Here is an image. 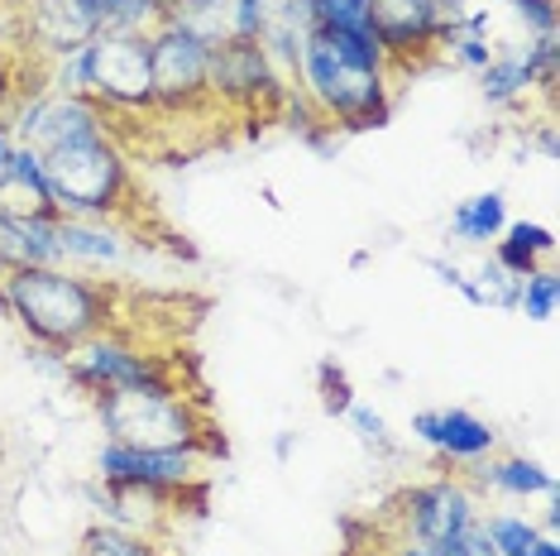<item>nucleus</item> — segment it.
<instances>
[{
  "label": "nucleus",
  "instance_id": "5",
  "mask_svg": "<svg viewBox=\"0 0 560 556\" xmlns=\"http://www.w3.org/2000/svg\"><path fill=\"white\" fill-rule=\"evenodd\" d=\"M68 384L82 389L86 398L116 394V389H144V394H187L183 374L168 356L149 346H135L120 326L82 340L78 350H68Z\"/></svg>",
  "mask_w": 560,
  "mask_h": 556
},
{
  "label": "nucleus",
  "instance_id": "15",
  "mask_svg": "<svg viewBox=\"0 0 560 556\" xmlns=\"http://www.w3.org/2000/svg\"><path fill=\"white\" fill-rule=\"evenodd\" d=\"M0 207L15 211V217H58L54 197H48V178H44V154L30 144H10L5 169H0Z\"/></svg>",
  "mask_w": 560,
  "mask_h": 556
},
{
  "label": "nucleus",
  "instance_id": "34",
  "mask_svg": "<svg viewBox=\"0 0 560 556\" xmlns=\"http://www.w3.org/2000/svg\"><path fill=\"white\" fill-rule=\"evenodd\" d=\"M10 552V542H5V533H0V556H5Z\"/></svg>",
  "mask_w": 560,
  "mask_h": 556
},
{
  "label": "nucleus",
  "instance_id": "35",
  "mask_svg": "<svg viewBox=\"0 0 560 556\" xmlns=\"http://www.w3.org/2000/svg\"><path fill=\"white\" fill-rule=\"evenodd\" d=\"M475 5H503V0H475Z\"/></svg>",
  "mask_w": 560,
  "mask_h": 556
},
{
  "label": "nucleus",
  "instance_id": "27",
  "mask_svg": "<svg viewBox=\"0 0 560 556\" xmlns=\"http://www.w3.org/2000/svg\"><path fill=\"white\" fill-rule=\"evenodd\" d=\"M398 556H499L483 537V528H469L465 537H451V542H402Z\"/></svg>",
  "mask_w": 560,
  "mask_h": 556
},
{
  "label": "nucleus",
  "instance_id": "21",
  "mask_svg": "<svg viewBox=\"0 0 560 556\" xmlns=\"http://www.w3.org/2000/svg\"><path fill=\"white\" fill-rule=\"evenodd\" d=\"M479 528L499 556H522L541 537L537 518H527V513H489V518H479Z\"/></svg>",
  "mask_w": 560,
  "mask_h": 556
},
{
  "label": "nucleus",
  "instance_id": "17",
  "mask_svg": "<svg viewBox=\"0 0 560 556\" xmlns=\"http://www.w3.org/2000/svg\"><path fill=\"white\" fill-rule=\"evenodd\" d=\"M475 485L499 489L508 499H537V495H556V475L532 456H489L475 465Z\"/></svg>",
  "mask_w": 560,
  "mask_h": 556
},
{
  "label": "nucleus",
  "instance_id": "28",
  "mask_svg": "<svg viewBox=\"0 0 560 556\" xmlns=\"http://www.w3.org/2000/svg\"><path fill=\"white\" fill-rule=\"evenodd\" d=\"M24 264H30V245H24L20 217H15V211L0 207V274L24 269Z\"/></svg>",
  "mask_w": 560,
  "mask_h": 556
},
{
  "label": "nucleus",
  "instance_id": "22",
  "mask_svg": "<svg viewBox=\"0 0 560 556\" xmlns=\"http://www.w3.org/2000/svg\"><path fill=\"white\" fill-rule=\"evenodd\" d=\"M556 298H560V274L546 264V269H532L527 278H517V308L527 322H551L556 317Z\"/></svg>",
  "mask_w": 560,
  "mask_h": 556
},
{
  "label": "nucleus",
  "instance_id": "1",
  "mask_svg": "<svg viewBox=\"0 0 560 556\" xmlns=\"http://www.w3.org/2000/svg\"><path fill=\"white\" fill-rule=\"evenodd\" d=\"M0 298H5V317L30 336V346L54 350H78L82 340L110 332L120 317L116 288L68 264H24L0 274Z\"/></svg>",
  "mask_w": 560,
  "mask_h": 556
},
{
  "label": "nucleus",
  "instance_id": "29",
  "mask_svg": "<svg viewBox=\"0 0 560 556\" xmlns=\"http://www.w3.org/2000/svg\"><path fill=\"white\" fill-rule=\"evenodd\" d=\"M422 264H427V269L441 278L445 288H455V293H460V298L469 302V308H479V288H475V278H469V274H465L455 259H445V255H427Z\"/></svg>",
  "mask_w": 560,
  "mask_h": 556
},
{
  "label": "nucleus",
  "instance_id": "14",
  "mask_svg": "<svg viewBox=\"0 0 560 556\" xmlns=\"http://www.w3.org/2000/svg\"><path fill=\"white\" fill-rule=\"evenodd\" d=\"M58 255L68 269H120L130 255V235L120 221H82V217H58Z\"/></svg>",
  "mask_w": 560,
  "mask_h": 556
},
{
  "label": "nucleus",
  "instance_id": "25",
  "mask_svg": "<svg viewBox=\"0 0 560 556\" xmlns=\"http://www.w3.org/2000/svg\"><path fill=\"white\" fill-rule=\"evenodd\" d=\"M475 288H479V308H493V312H513L517 308V278L508 269H499L493 259L479 264Z\"/></svg>",
  "mask_w": 560,
  "mask_h": 556
},
{
  "label": "nucleus",
  "instance_id": "31",
  "mask_svg": "<svg viewBox=\"0 0 560 556\" xmlns=\"http://www.w3.org/2000/svg\"><path fill=\"white\" fill-rule=\"evenodd\" d=\"M537 528L541 533H551V537H560V499L556 495H546V513L537 518Z\"/></svg>",
  "mask_w": 560,
  "mask_h": 556
},
{
  "label": "nucleus",
  "instance_id": "20",
  "mask_svg": "<svg viewBox=\"0 0 560 556\" xmlns=\"http://www.w3.org/2000/svg\"><path fill=\"white\" fill-rule=\"evenodd\" d=\"M78 556H163V547H159V537L125 533L116 523H92L82 533Z\"/></svg>",
  "mask_w": 560,
  "mask_h": 556
},
{
  "label": "nucleus",
  "instance_id": "23",
  "mask_svg": "<svg viewBox=\"0 0 560 556\" xmlns=\"http://www.w3.org/2000/svg\"><path fill=\"white\" fill-rule=\"evenodd\" d=\"M346 422L354 427V437H360V447L378 451V456H398V437L388 432V417L374 408V403H360L354 398L346 408Z\"/></svg>",
  "mask_w": 560,
  "mask_h": 556
},
{
  "label": "nucleus",
  "instance_id": "6",
  "mask_svg": "<svg viewBox=\"0 0 560 556\" xmlns=\"http://www.w3.org/2000/svg\"><path fill=\"white\" fill-rule=\"evenodd\" d=\"M86 96H96L116 120L154 116L149 34H96L86 44Z\"/></svg>",
  "mask_w": 560,
  "mask_h": 556
},
{
  "label": "nucleus",
  "instance_id": "18",
  "mask_svg": "<svg viewBox=\"0 0 560 556\" xmlns=\"http://www.w3.org/2000/svg\"><path fill=\"white\" fill-rule=\"evenodd\" d=\"M508 225V193L503 187H489V193H475L465 201H455L451 211V235L460 245H493Z\"/></svg>",
  "mask_w": 560,
  "mask_h": 556
},
{
  "label": "nucleus",
  "instance_id": "10",
  "mask_svg": "<svg viewBox=\"0 0 560 556\" xmlns=\"http://www.w3.org/2000/svg\"><path fill=\"white\" fill-rule=\"evenodd\" d=\"M211 456L192 447L173 451H149V447H125V441H101L96 451V479L101 485H144V489H168L187 495L201 485V465Z\"/></svg>",
  "mask_w": 560,
  "mask_h": 556
},
{
  "label": "nucleus",
  "instance_id": "11",
  "mask_svg": "<svg viewBox=\"0 0 560 556\" xmlns=\"http://www.w3.org/2000/svg\"><path fill=\"white\" fill-rule=\"evenodd\" d=\"M369 15H374L378 48L388 58V78H407L436 62V0H369Z\"/></svg>",
  "mask_w": 560,
  "mask_h": 556
},
{
  "label": "nucleus",
  "instance_id": "7",
  "mask_svg": "<svg viewBox=\"0 0 560 556\" xmlns=\"http://www.w3.org/2000/svg\"><path fill=\"white\" fill-rule=\"evenodd\" d=\"M292 86L278 78L259 39H225L207 58V96L215 111H240V116H264L283 106Z\"/></svg>",
  "mask_w": 560,
  "mask_h": 556
},
{
  "label": "nucleus",
  "instance_id": "32",
  "mask_svg": "<svg viewBox=\"0 0 560 556\" xmlns=\"http://www.w3.org/2000/svg\"><path fill=\"white\" fill-rule=\"evenodd\" d=\"M522 556H560V537H551V533H541L537 542H532V547L527 552H522Z\"/></svg>",
  "mask_w": 560,
  "mask_h": 556
},
{
  "label": "nucleus",
  "instance_id": "26",
  "mask_svg": "<svg viewBox=\"0 0 560 556\" xmlns=\"http://www.w3.org/2000/svg\"><path fill=\"white\" fill-rule=\"evenodd\" d=\"M503 10L513 15L517 34L522 39H546V34H556V0H503Z\"/></svg>",
  "mask_w": 560,
  "mask_h": 556
},
{
  "label": "nucleus",
  "instance_id": "33",
  "mask_svg": "<svg viewBox=\"0 0 560 556\" xmlns=\"http://www.w3.org/2000/svg\"><path fill=\"white\" fill-rule=\"evenodd\" d=\"M10 144H15V135H10V125L0 120V169H5V154H10Z\"/></svg>",
  "mask_w": 560,
  "mask_h": 556
},
{
  "label": "nucleus",
  "instance_id": "4",
  "mask_svg": "<svg viewBox=\"0 0 560 556\" xmlns=\"http://www.w3.org/2000/svg\"><path fill=\"white\" fill-rule=\"evenodd\" d=\"M96 417L106 427V441L125 447H149V451H173L192 447L207 456H225V441H215L211 417L197 408L192 394H144V389H116L101 394Z\"/></svg>",
  "mask_w": 560,
  "mask_h": 556
},
{
  "label": "nucleus",
  "instance_id": "13",
  "mask_svg": "<svg viewBox=\"0 0 560 556\" xmlns=\"http://www.w3.org/2000/svg\"><path fill=\"white\" fill-rule=\"evenodd\" d=\"M96 39V20L86 0H24V48L54 62L72 48Z\"/></svg>",
  "mask_w": 560,
  "mask_h": 556
},
{
  "label": "nucleus",
  "instance_id": "8",
  "mask_svg": "<svg viewBox=\"0 0 560 556\" xmlns=\"http://www.w3.org/2000/svg\"><path fill=\"white\" fill-rule=\"evenodd\" d=\"M207 58L211 44L197 34L159 24L149 34V68H154V116H192V111H215L207 96Z\"/></svg>",
  "mask_w": 560,
  "mask_h": 556
},
{
  "label": "nucleus",
  "instance_id": "9",
  "mask_svg": "<svg viewBox=\"0 0 560 556\" xmlns=\"http://www.w3.org/2000/svg\"><path fill=\"white\" fill-rule=\"evenodd\" d=\"M402 542H451L479 528V495L455 475H436L393 499Z\"/></svg>",
  "mask_w": 560,
  "mask_h": 556
},
{
  "label": "nucleus",
  "instance_id": "24",
  "mask_svg": "<svg viewBox=\"0 0 560 556\" xmlns=\"http://www.w3.org/2000/svg\"><path fill=\"white\" fill-rule=\"evenodd\" d=\"M316 394H322L326 417H346V408L354 403V384H350L346 364L330 360V356H326L322 364H316Z\"/></svg>",
  "mask_w": 560,
  "mask_h": 556
},
{
  "label": "nucleus",
  "instance_id": "12",
  "mask_svg": "<svg viewBox=\"0 0 560 556\" xmlns=\"http://www.w3.org/2000/svg\"><path fill=\"white\" fill-rule=\"evenodd\" d=\"M412 441L451 465H479L499 451V432L469 408H422L412 413Z\"/></svg>",
  "mask_w": 560,
  "mask_h": 556
},
{
  "label": "nucleus",
  "instance_id": "16",
  "mask_svg": "<svg viewBox=\"0 0 560 556\" xmlns=\"http://www.w3.org/2000/svg\"><path fill=\"white\" fill-rule=\"evenodd\" d=\"M556 255V231L541 221H508L503 235L493 240V264L513 278H527L532 269H546Z\"/></svg>",
  "mask_w": 560,
  "mask_h": 556
},
{
  "label": "nucleus",
  "instance_id": "2",
  "mask_svg": "<svg viewBox=\"0 0 560 556\" xmlns=\"http://www.w3.org/2000/svg\"><path fill=\"white\" fill-rule=\"evenodd\" d=\"M44 178L54 197L58 217H82V221H125L135 197V173L130 154L116 135H96L62 144L44 154Z\"/></svg>",
  "mask_w": 560,
  "mask_h": 556
},
{
  "label": "nucleus",
  "instance_id": "19",
  "mask_svg": "<svg viewBox=\"0 0 560 556\" xmlns=\"http://www.w3.org/2000/svg\"><path fill=\"white\" fill-rule=\"evenodd\" d=\"M96 34H154L163 24V0H86Z\"/></svg>",
  "mask_w": 560,
  "mask_h": 556
},
{
  "label": "nucleus",
  "instance_id": "30",
  "mask_svg": "<svg viewBox=\"0 0 560 556\" xmlns=\"http://www.w3.org/2000/svg\"><path fill=\"white\" fill-rule=\"evenodd\" d=\"M24 48V0H0V58Z\"/></svg>",
  "mask_w": 560,
  "mask_h": 556
},
{
  "label": "nucleus",
  "instance_id": "3",
  "mask_svg": "<svg viewBox=\"0 0 560 556\" xmlns=\"http://www.w3.org/2000/svg\"><path fill=\"white\" fill-rule=\"evenodd\" d=\"M298 92L307 96V106L336 135L384 130L393 120V78L388 72L350 68L346 58H336V48H330L316 30H307V39H302Z\"/></svg>",
  "mask_w": 560,
  "mask_h": 556
}]
</instances>
